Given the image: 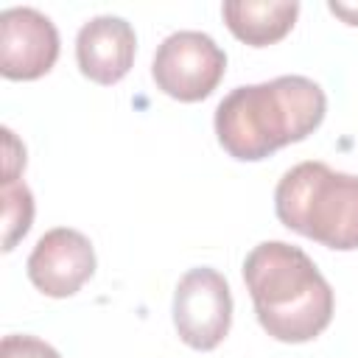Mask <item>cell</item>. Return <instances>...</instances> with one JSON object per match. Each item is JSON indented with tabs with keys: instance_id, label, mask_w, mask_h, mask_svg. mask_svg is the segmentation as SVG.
<instances>
[{
	"instance_id": "cell-13",
	"label": "cell",
	"mask_w": 358,
	"mask_h": 358,
	"mask_svg": "<svg viewBox=\"0 0 358 358\" xmlns=\"http://www.w3.org/2000/svg\"><path fill=\"white\" fill-rule=\"evenodd\" d=\"M327 8L336 14V17H341L347 25H358V3H327Z\"/></svg>"
},
{
	"instance_id": "cell-12",
	"label": "cell",
	"mask_w": 358,
	"mask_h": 358,
	"mask_svg": "<svg viewBox=\"0 0 358 358\" xmlns=\"http://www.w3.org/2000/svg\"><path fill=\"white\" fill-rule=\"evenodd\" d=\"M22 168H25V145L17 140V134L8 126H3V182H17Z\"/></svg>"
},
{
	"instance_id": "cell-3",
	"label": "cell",
	"mask_w": 358,
	"mask_h": 358,
	"mask_svg": "<svg viewBox=\"0 0 358 358\" xmlns=\"http://www.w3.org/2000/svg\"><path fill=\"white\" fill-rule=\"evenodd\" d=\"M282 227L338 252L358 249V176L308 159L282 173L274 187Z\"/></svg>"
},
{
	"instance_id": "cell-1",
	"label": "cell",
	"mask_w": 358,
	"mask_h": 358,
	"mask_svg": "<svg viewBox=\"0 0 358 358\" xmlns=\"http://www.w3.org/2000/svg\"><path fill=\"white\" fill-rule=\"evenodd\" d=\"M327 112L324 90L308 76H277L227 92L215 106V137L221 148L257 162L313 134Z\"/></svg>"
},
{
	"instance_id": "cell-4",
	"label": "cell",
	"mask_w": 358,
	"mask_h": 358,
	"mask_svg": "<svg viewBox=\"0 0 358 358\" xmlns=\"http://www.w3.org/2000/svg\"><path fill=\"white\" fill-rule=\"evenodd\" d=\"M227 73L224 48L204 31H173L168 34L154 53L151 78L154 84L182 101H204L221 84Z\"/></svg>"
},
{
	"instance_id": "cell-9",
	"label": "cell",
	"mask_w": 358,
	"mask_h": 358,
	"mask_svg": "<svg viewBox=\"0 0 358 358\" xmlns=\"http://www.w3.org/2000/svg\"><path fill=\"white\" fill-rule=\"evenodd\" d=\"M221 17L232 36L252 48L280 42L299 17L296 0H227Z\"/></svg>"
},
{
	"instance_id": "cell-2",
	"label": "cell",
	"mask_w": 358,
	"mask_h": 358,
	"mask_svg": "<svg viewBox=\"0 0 358 358\" xmlns=\"http://www.w3.org/2000/svg\"><path fill=\"white\" fill-rule=\"evenodd\" d=\"M243 282L260 327L277 341H310L333 319L336 299L330 282L294 243H257L243 260Z\"/></svg>"
},
{
	"instance_id": "cell-6",
	"label": "cell",
	"mask_w": 358,
	"mask_h": 358,
	"mask_svg": "<svg viewBox=\"0 0 358 358\" xmlns=\"http://www.w3.org/2000/svg\"><path fill=\"white\" fill-rule=\"evenodd\" d=\"M59 59V31L53 20L31 6L0 11V73L11 81H34Z\"/></svg>"
},
{
	"instance_id": "cell-5",
	"label": "cell",
	"mask_w": 358,
	"mask_h": 358,
	"mask_svg": "<svg viewBox=\"0 0 358 358\" xmlns=\"http://www.w3.org/2000/svg\"><path fill=\"white\" fill-rule=\"evenodd\" d=\"M232 324V291L210 266L190 268L173 291V327L193 350H215Z\"/></svg>"
},
{
	"instance_id": "cell-10",
	"label": "cell",
	"mask_w": 358,
	"mask_h": 358,
	"mask_svg": "<svg viewBox=\"0 0 358 358\" xmlns=\"http://www.w3.org/2000/svg\"><path fill=\"white\" fill-rule=\"evenodd\" d=\"M3 252H11L17 241L31 229L34 196L25 182H3Z\"/></svg>"
},
{
	"instance_id": "cell-7",
	"label": "cell",
	"mask_w": 358,
	"mask_h": 358,
	"mask_svg": "<svg viewBox=\"0 0 358 358\" xmlns=\"http://www.w3.org/2000/svg\"><path fill=\"white\" fill-rule=\"evenodd\" d=\"M25 268L36 291L64 299L95 274V249L84 232L73 227H53L36 241Z\"/></svg>"
},
{
	"instance_id": "cell-8",
	"label": "cell",
	"mask_w": 358,
	"mask_h": 358,
	"mask_svg": "<svg viewBox=\"0 0 358 358\" xmlns=\"http://www.w3.org/2000/svg\"><path fill=\"white\" fill-rule=\"evenodd\" d=\"M137 34L129 20L98 14L78 28L76 62L78 70L95 84H117L134 64Z\"/></svg>"
},
{
	"instance_id": "cell-11",
	"label": "cell",
	"mask_w": 358,
	"mask_h": 358,
	"mask_svg": "<svg viewBox=\"0 0 358 358\" xmlns=\"http://www.w3.org/2000/svg\"><path fill=\"white\" fill-rule=\"evenodd\" d=\"M0 358H62L48 341L25 333L3 336L0 341Z\"/></svg>"
}]
</instances>
